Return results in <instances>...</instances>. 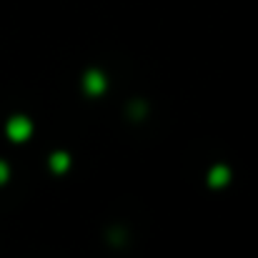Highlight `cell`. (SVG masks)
Listing matches in <instances>:
<instances>
[{"mask_svg": "<svg viewBox=\"0 0 258 258\" xmlns=\"http://www.w3.org/2000/svg\"><path fill=\"white\" fill-rule=\"evenodd\" d=\"M30 133V123L28 120H15L13 123V138H28Z\"/></svg>", "mask_w": 258, "mask_h": 258, "instance_id": "2", "label": "cell"}, {"mask_svg": "<svg viewBox=\"0 0 258 258\" xmlns=\"http://www.w3.org/2000/svg\"><path fill=\"white\" fill-rule=\"evenodd\" d=\"M88 90L90 93H103V88H105V81H103V76L100 73H88Z\"/></svg>", "mask_w": 258, "mask_h": 258, "instance_id": "1", "label": "cell"}, {"mask_svg": "<svg viewBox=\"0 0 258 258\" xmlns=\"http://www.w3.org/2000/svg\"><path fill=\"white\" fill-rule=\"evenodd\" d=\"M211 180H213V183H216V180H228V173L223 171V168H218V171H213Z\"/></svg>", "mask_w": 258, "mask_h": 258, "instance_id": "3", "label": "cell"}]
</instances>
